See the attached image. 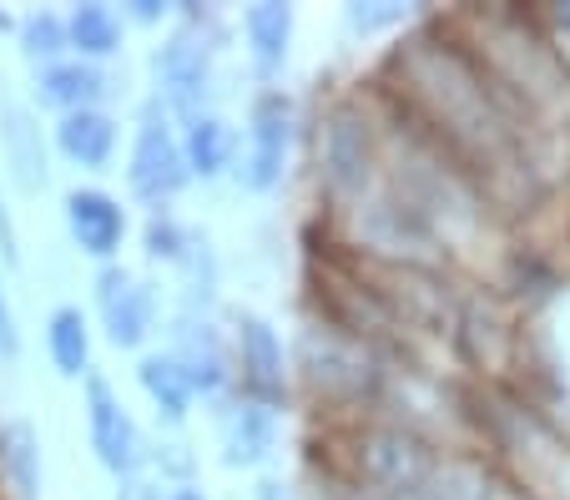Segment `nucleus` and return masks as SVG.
<instances>
[{
	"instance_id": "nucleus-2",
	"label": "nucleus",
	"mask_w": 570,
	"mask_h": 500,
	"mask_svg": "<svg viewBox=\"0 0 570 500\" xmlns=\"http://www.w3.org/2000/svg\"><path fill=\"white\" fill-rule=\"evenodd\" d=\"M358 470H364V480L374 490L404 500V496H424V486H430V476H434V460H430V450H424L414 435H399V430H374V435L364 440Z\"/></svg>"
},
{
	"instance_id": "nucleus-29",
	"label": "nucleus",
	"mask_w": 570,
	"mask_h": 500,
	"mask_svg": "<svg viewBox=\"0 0 570 500\" xmlns=\"http://www.w3.org/2000/svg\"><path fill=\"white\" fill-rule=\"evenodd\" d=\"M6 26H11V16H6V11H0V31H6Z\"/></svg>"
},
{
	"instance_id": "nucleus-26",
	"label": "nucleus",
	"mask_w": 570,
	"mask_h": 500,
	"mask_svg": "<svg viewBox=\"0 0 570 500\" xmlns=\"http://www.w3.org/2000/svg\"><path fill=\"white\" fill-rule=\"evenodd\" d=\"M161 11H167V6H157V0H137V6H131V16H137V21H157Z\"/></svg>"
},
{
	"instance_id": "nucleus-16",
	"label": "nucleus",
	"mask_w": 570,
	"mask_h": 500,
	"mask_svg": "<svg viewBox=\"0 0 570 500\" xmlns=\"http://www.w3.org/2000/svg\"><path fill=\"white\" fill-rule=\"evenodd\" d=\"M137 380H141V390H147L151 410H157L161 420H167V424H183L187 420V410H193V384H187V374L177 370L173 354H167V360H161V354L141 360Z\"/></svg>"
},
{
	"instance_id": "nucleus-13",
	"label": "nucleus",
	"mask_w": 570,
	"mask_h": 500,
	"mask_svg": "<svg viewBox=\"0 0 570 500\" xmlns=\"http://www.w3.org/2000/svg\"><path fill=\"white\" fill-rule=\"evenodd\" d=\"M36 97L61 111H91V101L101 97V71L87 61H56L36 71Z\"/></svg>"
},
{
	"instance_id": "nucleus-19",
	"label": "nucleus",
	"mask_w": 570,
	"mask_h": 500,
	"mask_svg": "<svg viewBox=\"0 0 570 500\" xmlns=\"http://www.w3.org/2000/svg\"><path fill=\"white\" fill-rule=\"evenodd\" d=\"M66 46L81 56H117L121 51V21L111 6H76L66 16Z\"/></svg>"
},
{
	"instance_id": "nucleus-25",
	"label": "nucleus",
	"mask_w": 570,
	"mask_h": 500,
	"mask_svg": "<svg viewBox=\"0 0 570 500\" xmlns=\"http://www.w3.org/2000/svg\"><path fill=\"white\" fill-rule=\"evenodd\" d=\"M253 496H258V500H293V496H288V486H283V480H263V486L253 490Z\"/></svg>"
},
{
	"instance_id": "nucleus-21",
	"label": "nucleus",
	"mask_w": 570,
	"mask_h": 500,
	"mask_svg": "<svg viewBox=\"0 0 570 500\" xmlns=\"http://www.w3.org/2000/svg\"><path fill=\"white\" fill-rule=\"evenodd\" d=\"M147 253L157 263H187V258H193V233H187L177 218H167V213H161V218L147 223Z\"/></svg>"
},
{
	"instance_id": "nucleus-18",
	"label": "nucleus",
	"mask_w": 570,
	"mask_h": 500,
	"mask_svg": "<svg viewBox=\"0 0 570 500\" xmlns=\"http://www.w3.org/2000/svg\"><path fill=\"white\" fill-rule=\"evenodd\" d=\"M0 460H6V476L16 480L21 500H41V445L26 420H11L0 430Z\"/></svg>"
},
{
	"instance_id": "nucleus-5",
	"label": "nucleus",
	"mask_w": 570,
	"mask_h": 500,
	"mask_svg": "<svg viewBox=\"0 0 570 500\" xmlns=\"http://www.w3.org/2000/svg\"><path fill=\"white\" fill-rule=\"evenodd\" d=\"M237 374L248 384L253 404L273 410L288 400V370H283V344L258 314L237 318Z\"/></svg>"
},
{
	"instance_id": "nucleus-24",
	"label": "nucleus",
	"mask_w": 570,
	"mask_h": 500,
	"mask_svg": "<svg viewBox=\"0 0 570 500\" xmlns=\"http://www.w3.org/2000/svg\"><path fill=\"white\" fill-rule=\"evenodd\" d=\"M354 16V26H364V31H379V26L399 21V11H348Z\"/></svg>"
},
{
	"instance_id": "nucleus-3",
	"label": "nucleus",
	"mask_w": 570,
	"mask_h": 500,
	"mask_svg": "<svg viewBox=\"0 0 570 500\" xmlns=\"http://www.w3.org/2000/svg\"><path fill=\"white\" fill-rule=\"evenodd\" d=\"M87 424H91V450H97L101 465L117 480L137 476L141 435H137V424H131L127 404L117 400V390H111L101 374H87Z\"/></svg>"
},
{
	"instance_id": "nucleus-12",
	"label": "nucleus",
	"mask_w": 570,
	"mask_h": 500,
	"mask_svg": "<svg viewBox=\"0 0 570 500\" xmlns=\"http://www.w3.org/2000/svg\"><path fill=\"white\" fill-rule=\"evenodd\" d=\"M56 141L76 167H107L117 153V127H111L107 111H66Z\"/></svg>"
},
{
	"instance_id": "nucleus-17",
	"label": "nucleus",
	"mask_w": 570,
	"mask_h": 500,
	"mask_svg": "<svg viewBox=\"0 0 570 500\" xmlns=\"http://www.w3.org/2000/svg\"><path fill=\"white\" fill-rule=\"evenodd\" d=\"M46 344H51V364L66 380H87L91 374V329L81 318V308H56Z\"/></svg>"
},
{
	"instance_id": "nucleus-14",
	"label": "nucleus",
	"mask_w": 570,
	"mask_h": 500,
	"mask_svg": "<svg viewBox=\"0 0 570 500\" xmlns=\"http://www.w3.org/2000/svg\"><path fill=\"white\" fill-rule=\"evenodd\" d=\"M183 163H187V177H203V183L223 177L227 167H233V131L217 117H207V111L193 117L187 121V137H183Z\"/></svg>"
},
{
	"instance_id": "nucleus-27",
	"label": "nucleus",
	"mask_w": 570,
	"mask_h": 500,
	"mask_svg": "<svg viewBox=\"0 0 570 500\" xmlns=\"http://www.w3.org/2000/svg\"><path fill=\"white\" fill-rule=\"evenodd\" d=\"M167 500H207V496H203V490H173Z\"/></svg>"
},
{
	"instance_id": "nucleus-11",
	"label": "nucleus",
	"mask_w": 570,
	"mask_h": 500,
	"mask_svg": "<svg viewBox=\"0 0 570 500\" xmlns=\"http://www.w3.org/2000/svg\"><path fill=\"white\" fill-rule=\"evenodd\" d=\"M177 370L187 374V384H193V394H217L227 384V354L223 344H217V334L207 324H193V318H183V329H177Z\"/></svg>"
},
{
	"instance_id": "nucleus-28",
	"label": "nucleus",
	"mask_w": 570,
	"mask_h": 500,
	"mask_svg": "<svg viewBox=\"0 0 570 500\" xmlns=\"http://www.w3.org/2000/svg\"><path fill=\"white\" fill-rule=\"evenodd\" d=\"M137 500H161V496H157V490H141V496H137Z\"/></svg>"
},
{
	"instance_id": "nucleus-8",
	"label": "nucleus",
	"mask_w": 570,
	"mask_h": 500,
	"mask_svg": "<svg viewBox=\"0 0 570 500\" xmlns=\"http://www.w3.org/2000/svg\"><path fill=\"white\" fill-rule=\"evenodd\" d=\"M97 304H101V324H107V339L117 349H137L141 339L151 334V294L141 288L131 273L107 268L97 278Z\"/></svg>"
},
{
	"instance_id": "nucleus-23",
	"label": "nucleus",
	"mask_w": 570,
	"mask_h": 500,
	"mask_svg": "<svg viewBox=\"0 0 570 500\" xmlns=\"http://www.w3.org/2000/svg\"><path fill=\"white\" fill-rule=\"evenodd\" d=\"M16 354H21V329H16L11 304L0 294V360H16Z\"/></svg>"
},
{
	"instance_id": "nucleus-20",
	"label": "nucleus",
	"mask_w": 570,
	"mask_h": 500,
	"mask_svg": "<svg viewBox=\"0 0 570 500\" xmlns=\"http://www.w3.org/2000/svg\"><path fill=\"white\" fill-rule=\"evenodd\" d=\"M21 51H26V61L31 66H56L61 61V51H71L66 46V16H56V11H36V16H26L21 21Z\"/></svg>"
},
{
	"instance_id": "nucleus-7",
	"label": "nucleus",
	"mask_w": 570,
	"mask_h": 500,
	"mask_svg": "<svg viewBox=\"0 0 570 500\" xmlns=\"http://www.w3.org/2000/svg\"><path fill=\"white\" fill-rule=\"evenodd\" d=\"M66 228H71L76 248L91 258H117L121 238H127V213L97 187H76L66 193Z\"/></svg>"
},
{
	"instance_id": "nucleus-9",
	"label": "nucleus",
	"mask_w": 570,
	"mask_h": 500,
	"mask_svg": "<svg viewBox=\"0 0 570 500\" xmlns=\"http://www.w3.org/2000/svg\"><path fill=\"white\" fill-rule=\"evenodd\" d=\"M0 147H6V167L16 173L21 187L46 183V147H41V127H36L31 107L0 101Z\"/></svg>"
},
{
	"instance_id": "nucleus-15",
	"label": "nucleus",
	"mask_w": 570,
	"mask_h": 500,
	"mask_svg": "<svg viewBox=\"0 0 570 500\" xmlns=\"http://www.w3.org/2000/svg\"><path fill=\"white\" fill-rule=\"evenodd\" d=\"M243 31H248V51L258 61L263 77H273L283 61H288V41H293V6H253L243 16Z\"/></svg>"
},
{
	"instance_id": "nucleus-22",
	"label": "nucleus",
	"mask_w": 570,
	"mask_h": 500,
	"mask_svg": "<svg viewBox=\"0 0 570 500\" xmlns=\"http://www.w3.org/2000/svg\"><path fill=\"white\" fill-rule=\"evenodd\" d=\"M0 258L11 263V268H21V233H16V218H11V207H6V197H0Z\"/></svg>"
},
{
	"instance_id": "nucleus-1",
	"label": "nucleus",
	"mask_w": 570,
	"mask_h": 500,
	"mask_svg": "<svg viewBox=\"0 0 570 500\" xmlns=\"http://www.w3.org/2000/svg\"><path fill=\"white\" fill-rule=\"evenodd\" d=\"M127 177H131V193H137L141 203H151V207L173 203V197L187 187L183 141L173 137V127H167V117H161L157 101L141 111V127H137V141H131Z\"/></svg>"
},
{
	"instance_id": "nucleus-4",
	"label": "nucleus",
	"mask_w": 570,
	"mask_h": 500,
	"mask_svg": "<svg viewBox=\"0 0 570 500\" xmlns=\"http://www.w3.org/2000/svg\"><path fill=\"white\" fill-rule=\"evenodd\" d=\"M288 141H293V107L283 91H268L253 107V127H248V157L237 167V177L253 187V193H268L278 187L283 163H288Z\"/></svg>"
},
{
	"instance_id": "nucleus-10",
	"label": "nucleus",
	"mask_w": 570,
	"mask_h": 500,
	"mask_svg": "<svg viewBox=\"0 0 570 500\" xmlns=\"http://www.w3.org/2000/svg\"><path fill=\"white\" fill-rule=\"evenodd\" d=\"M273 445H278V424H273V410H263V404L248 400L223 420V460L233 470L263 465L273 455Z\"/></svg>"
},
{
	"instance_id": "nucleus-6",
	"label": "nucleus",
	"mask_w": 570,
	"mask_h": 500,
	"mask_svg": "<svg viewBox=\"0 0 570 500\" xmlns=\"http://www.w3.org/2000/svg\"><path fill=\"white\" fill-rule=\"evenodd\" d=\"M157 81H161V97L173 101V111H183L187 121L203 117V101H207V81H213V56L197 36H173V41L157 51Z\"/></svg>"
}]
</instances>
